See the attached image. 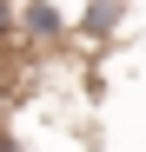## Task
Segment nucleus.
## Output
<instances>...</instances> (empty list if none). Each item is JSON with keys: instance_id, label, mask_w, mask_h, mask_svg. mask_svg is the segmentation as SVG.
Segmentation results:
<instances>
[{"instance_id": "7ed1b4c3", "label": "nucleus", "mask_w": 146, "mask_h": 152, "mask_svg": "<svg viewBox=\"0 0 146 152\" xmlns=\"http://www.w3.org/2000/svg\"><path fill=\"white\" fill-rule=\"evenodd\" d=\"M0 152H27V145H20V139L7 132V126H0Z\"/></svg>"}, {"instance_id": "f03ea898", "label": "nucleus", "mask_w": 146, "mask_h": 152, "mask_svg": "<svg viewBox=\"0 0 146 152\" xmlns=\"http://www.w3.org/2000/svg\"><path fill=\"white\" fill-rule=\"evenodd\" d=\"M126 7L133 0H86L80 20H73V46H106L119 33V20H126Z\"/></svg>"}, {"instance_id": "f257e3e1", "label": "nucleus", "mask_w": 146, "mask_h": 152, "mask_svg": "<svg viewBox=\"0 0 146 152\" xmlns=\"http://www.w3.org/2000/svg\"><path fill=\"white\" fill-rule=\"evenodd\" d=\"M13 46L20 60H46L73 46V20L53 7V0H13Z\"/></svg>"}]
</instances>
